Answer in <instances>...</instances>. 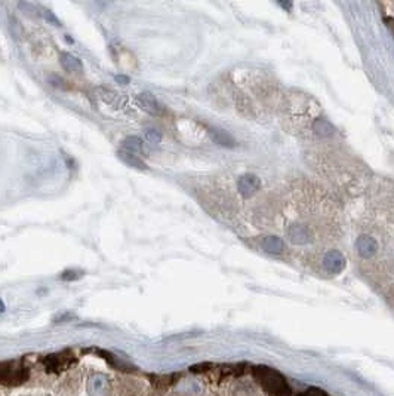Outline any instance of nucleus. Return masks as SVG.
Instances as JSON below:
<instances>
[{"mask_svg": "<svg viewBox=\"0 0 394 396\" xmlns=\"http://www.w3.org/2000/svg\"><path fill=\"white\" fill-rule=\"evenodd\" d=\"M60 64H61V67L64 70L70 71V73H82L83 71L82 61L78 57L71 55V53H69V52H62L61 53Z\"/></svg>", "mask_w": 394, "mask_h": 396, "instance_id": "423d86ee", "label": "nucleus"}, {"mask_svg": "<svg viewBox=\"0 0 394 396\" xmlns=\"http://www.w3.org/2000/svg\"><path fill=\"white\" fill-rule=\"evenodd\" d=\"M145 140L148 144H152V146H159L162 143V134L161 131H157V130H147L145 131Z\"/></svg>", "mask_w": 394, "mask_h": 396, "instance_id": "ddd939ff", "label": "nucleus"}, {"mask_svg": "<svg viewBox=\"0 0 394 396\" xmlns=\"http://www.w3.org/2000/svg\"><path fill=\"white\" fill-rule=\"evenodd\" d=\"M74 273H76V272H73V270H71V272H64V275H62L61 277H62V279H66V281H70V279H78V277H79L80 275H79V273H78V275H74Z\"/></svg>", "mask_w": 394, "mask_h": 396, "instance_id": "f3484780", "label": "nucleus"}, {"mask_svg": "<svg viewBox=\"0 0 394 396\" xmlns=\"http://www.w3.org/2000/svg\"><path fill=\"white\" fill-rule=\"evenodd\" d=\"M356 248L360 257H364V259H370L372 255H375L378 250V243L370 236H360L356 242Z\"/></svg>", "mask_w": 394, "mask_h": 396, "instance_id": "20e7f679", "label": "nucleus"}, {"mask_svg": "<svg viewBox=\"0 0 394 396\" xmlns=\"http://www.w3.org/2000/svg\"><path fill=\"white\" fill-rule=\"evenodd\" d=\"M116 80L119 82L120 85H127V83L131 82L129 78H127V76H122V74H119V76H116Z\"/></svg>", "mask_w": 394, "mask_h": 396, "instance_id": "a211bd4d", "label": "nucleus"}, {"mask_svg": "<svg viewBox=\"0 0 394 396\" xmlns=\"http://www.w3.org/2000/svg\"><path fill=\"white\" fill-rule=\"evenodd\" d=\"M117 156H119V159L122 160V162L127 166H131V168H135V169H147V165L144 160L141 159V156H136V155H132V153H127L125 152V150H119L117 152Z\"/></svg>", "mask_w": 394, "mask_h": 396, "instance_id": "1a4fd4ad", "label": "nucleus"}, {"mask_svg": "<svg viewBox=\"0 0 394 396\" xmlns=\"http://www.w3.org/2000/svg\"><path fill=\"white\" fill-rule=\"evenodd\" d=\"M3 310H5V306L2 303V300H0V312H3Z\"/></svg>", "mask_w": 394, "mask_h": 396, "instance_id": "6ab92c4d", "label": "nucleus"}, {"mask_svg": "<svg viewBox=\"0 0 394 396\" xmlns=\"http://www.w3.org/2000/svg\"><path fill=\"white\" fill-rule=\"evenodd\" d=\"M323 266L326 272L329 273H339L341 270L344 269L346 266V259L343 257V254L338 251H331L325 255L323 259Z\"/></svg>", "mask_w": 394, "mask_h": 396, "instance_id": "7ed1b4c3", "label": "nucleus"}, {"mask_svg": "<svg viewBox=\"0 0 394 396\" xmlns=\"http://www.w3.org/2000/svg\"><path fill=\"white\" fill-rule=\"evenodd\" d=\"M122 150H125V152H127V153L140 156V155L144 153L143 140H141L140 137H136V135L126 137L125 140L122 141Z\"/></svg>", "mask_w": 394, "mask_h": 396, "instance_id": "0eeeda50", "label": "nucleus"}, {"mask_svg": "<svg viewBox=\"0 0 394 396\" xmlns=\"http://www.w3.org/2000/svg\"><path fill=\"white\" fill-rule=\"evenodd\" d=\"M260 189V180L255 175H243L239 180V190L243 196H251L255 190Z\"/></svg>", "mask_w": 394, "mask_h": 396, "instance_id": "6e6552de", "label": "nucleus"}, {"mask_svg": "<svg viewBox=\"0 0 394 396\" xmlns=\"http://www.w3.org/2000/svg\"><path fill=\"white\" fill-rule=\"evenodd\" d=\"M262 247L265 251H269V252H282L283 250V241L278 236H269V238H265L262 241Z\"/></svg>", "mask_w": 394, "mask_h": 396, "instance_id": "9b49d317", "label": "nucleus"}, {"mask_svg": "<svg viewBox=\"0 0 394 396\" xmlns=\"http://www.w3.org/2000/svg\"><path fill=\"white\" fill-rule=\"evenodd\" d=\"M253 383L269 396H291L292 390L287 384V380L278 370L258 365L252 368Z\"/></svg>", "mask_w": 394, "mask_h": 396, "instance_id": "f257e3e1", "label": "nucleus"}, {"mask_svg": "<svg viewBox=\"0 0 394 396\" xmlns=\"http://www.w3.org/2000/svg\"><path fill=\"white\" fill-rule=\"evenodd\" d=\"M289 238L294 243H307L308 239H310V232L305 226H301V224H295L289 229Z\"/></svg>", "mask_w": 394, "mask_h": 396, "instance_id": "9d476101", "label": "nucleus"}, {"mask_svg": "<svg viewBox=\"0 0 394 396\" xmlns=\"http://www.w3.org/2000/svg\"><path fill=\"white\" fill-rule=\"evenodd\" d=\"M18 6L23 9V12H26L27 15L30 17H39V12H37V8L35 5H31V3H27V2H19Z\"/></svg>", "mask_w": 394, "mask_h": 396, "instance_id": "4468645a", "label": "nucleus"}, {"mask_svg": "<svg viewBox=\"0 0 394 396\" xmlns=\"http://www.w3.org/2000/svg\"><path fill=\"white\" fill-rule=\"evenodd\" d=\"M233 396H264V393L253 381L242 380L234 388Z\"/></svg>", "mask_w": 394, "mask_h": 396, "instance_id": "39448f33", "label": "nucleus"}, {"mask_svg": "<svg viewBox=\"0 0 394 396\" xmlns=\"http://www.w3.org/2000/svg\"><path fill=\"white\" fill-rule=\"evenodd\" d=\"M211 135L214 140L221 144V146H233V140L230 138L229 134H226L224 131L221 130H211Z\"/></svg>", "mask_w": 394, "mask_h": 396, "instance_id": "f8f14e48", "label": "nucleus"}, {"mask_svg": "<svg viewBox=\"0 0 394 396\" xmlns=\"http://www.w3.org/2000/svg\"><path fill=\"white\" fill-rule=\"evenodd\" d=\"M44 17H45V19H48L49 23L52 24V26H61V23H60V19L52 14V12H49V10H45L44 12Z\"/></svg>", "mask_w": 394, "mask_h": 396, "instance_id": "dca6fc26", "label": "nucleus"}, {"mask_svg": "<svg viewBox=\"0 0 394 396\" xmlns=\"http://www.w3.org/2000/svg\"><path fill=\"white\" fill-rule=\"evenodd\" d=\"M138 103L141 109L152 116H161L163 113V105L150 92H143L138 95Z\"/></svg>", "mask_w": 394, "mask_h": 396, "instance_id": "f03ea898", "label": "nucleus"}, {"mask_svg": "<svg viewBox=\"0 0 394 396\" xmlns=\"http://www.w3.org/2000/svg\"><path fill=\"white\" fill-rule=\"evenodd\" d=\"M298 396H328V393L319 388H308L307 390L301 392Z\"/></svg>", "mask_w": 394, "mask_h": 396, "instance_id": "2eb2a0df", "label": "nucleus"}]
</instances>
